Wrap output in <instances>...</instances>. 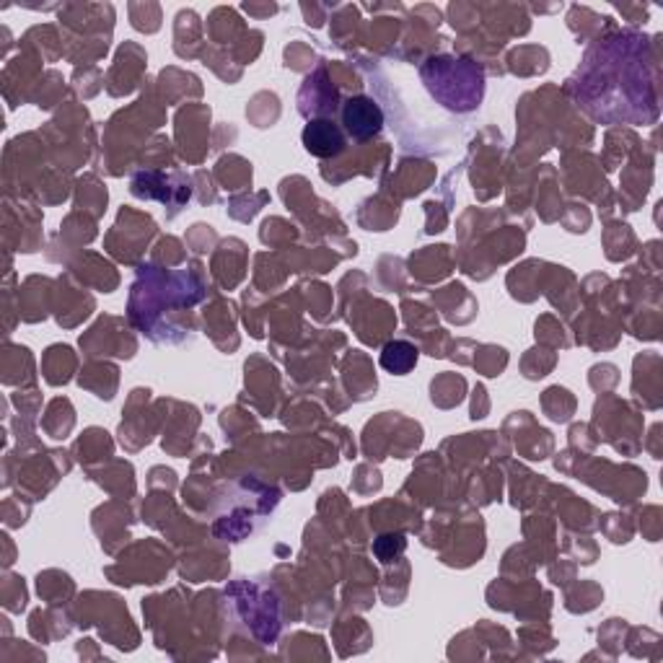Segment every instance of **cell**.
I'll return each mask as SVG.
<instances>
[{
  "label": "cell",
  "instance_id": "6da1fadb",
  "mask_svg": "<svg viewBox=\"0 0 663 663\" xmlns=\"http://www.w3.org/2000/svg\"><path fill=\"white\" fill-rule=\"evenodd\" d=\"M427 94L441 107L456 114H469L485 99V71L467 58L438 55L427 58L420 68Z\"/></svg>",
  "mask_w": 663,
  "mask_h": 663
},
{
  "label": "cell",
  "instance_id": "7a4b0ae2",
  "mask_svg": "<svg viewBox=\"0 0 663 663\" xmlns=\"http://www.w3.org/2000/svg\"><path fill=\"white\" fill-rule=\"evenodd\" d=\"M342 130L345 135L352 137L355 143L373 141L384 130V112L376 99L371 96L358 94L342 101Z\"/></svg>",
  "mask_w": 663,
  "mask_h": 663
},
{
  "label": "cell",
  "instance_id": "3957f363",
  "mask_svg": "<svg viewBox=\"0 0 663 663\" xmlns=\"http://www.w3.org/2000/svg\"><path fill=\"white\" fill-rule=\"evenodd\" d=\"M303 148L316 158H337L348 148V135H345L342 124L335 122V117H320V120H309L303 128Z\"/></svg>",
  "mask_w": 663,
  "mask_h": 663
},
{
  "label": "cell",
  "instance_id": "277c9868",
  "mask_svg": "<svg viewBox=\"0 0 663 663\" xmlns=\"http://www.w3.org/2000/svg\"><path fill=\"white\" fill-rule=\"evenodd\" d=\"M332 86L327 79V71L320 68L314 75H309L306 81H303L301 94H299V112L309 120H320V117H332L335 114L337 107V88H327Z\"/></svg>",
  "mask_w": 663,
  "mask_h": 663
},
{
  "label": "cell",
  "instance_id": "5b68a950",
  "mask_svg": "<svg viewBox=\"0 0 663 663\" xmlns=\"http://www.w3.org/2000/svg\"><path fill=\"white\" fill-rule=\"evenodd\" d=\"M414 365H418V348L405 340L389 342L382 350V369L389 373H397V376H405L410 373Z\"/></svg>",
  "mask_w": 663,
  "mask_h": 663
}]
</instances>
